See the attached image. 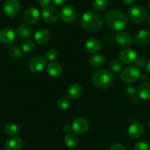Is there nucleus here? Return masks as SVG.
<instances>
[{
    "instance_id": "b1692460",
    "label": "nucleus",
    "mask_w": 150,
    "mask_h": 150,
    "mask_svg": "<svg viewBox=\"0 0 150 150\" xmlns=\"http://www.w3.org/2000/svg\"><path fill=\"white\" fill-rule=\"evenodd\" d=\"M104 57L100 54H96L90 59V64L93 67H100L104 64Z\"/></svg>"
},
{
    "instance_id": "f704fd0d",
    "label": "nucleus",
    "mask_w": 150,
    "mask_h": 150,
    "mask_svg": "<svg viewBox=\"0 0 150 150\" xmlns=\"http://www.w3.org/2000/svg\"><path fill=\"white\" fill-rule=\"evenodd\" d=\"M135 63V67H138V69L143 68V67H144V66L146 64L145 59H143V58L136 59Z\"/></svg>"
},
{
    "instance_id": "473e14b6",
    "label": "nucleus",
    "mask_w": 150,
    "mask_h": 150,
    "mask_svg": "<svg viewBox=\"0 0 150 150\" xmlns=\"http://www.w3.org/2000/svg\"><path fill=\"white\" fill-rule=\"evenodd\" d=\"M133 150H150V146L144 142H138L135 144Z\"/></svg>"
},
{
    "instance_id": "39448f33",
    "label": "nucleus",
    "mask_w": 150,
    "mask_h": 150,
    "mask_svg": "<svg viewBox=\"0 0 150 150\" xmlns=\"http://www.w3.org/2000/svg\"><path fill=\"white\" fill-rule=\"evenodd\" d=\"M141 77V72L137 67L130 65L121 71L120 79L125 83H131L136 81Z\"/></svg>"
},
{
    "instance_id": "20e7f679",
    "label": "nucleus",
    "mask_w": 150,
    "mask_h": 150,
    "mask_svg": "<svg viewBox=\"0 0 150 150\" xmlns=\"http://www.w3.org/2000/svg\"><path fill=\"white\" fill-rule=\"evenodd\" d=\"M148 13L143 6L136 4L132 6L128 10V17L134 23H141L147 18Z\"/></svg>"
},
{
    "instance_id": "79ce46f5",
    "label": "nucleus",
    "mask_w": 150,
    "mask_h": 150,
    "mask_svg": "<svg viewBox=\"0 0 150 150\" xmlns=\"http://www.w3.org/2000/svg\"><path fill=\"white\" fill-rule=\"evenodd\" d=\"M148 25H149V26L150 27V16H149V18H148Z\"/></svg>"
},
{
    "instance_id": "a19ab883",
    "label": "nucleus",
    "mask_w": 150,
    "mask_h": 150,
    "mask_svg": "<svg viewBox=\"0 0 150 150\" xmlns=\"http://www.w3.org/2000/svg\"><path fill=\"white\" fill-rule=\"evenodd\" d=\"M146 70L147 73L150 75V60L146 63Z\"/></svg>"
},
{
    "instance_id": "a211bd4d",
    "label": "nucleus",
    "mask_w": 150,
    "mask_h": 150,
    "mask_svg": "<svg viewBox=\"0 0 150 150\" xmlns=\"http://www.w3.org/2000/svg\"><path fill=\"white\" fill-rule=\"evenodd\" d=\"M85 48L90 54H96L101 48V42L96 38H89L85 41Z\"/></svg>"
},
{
    "instance_id": "1a4fd4ad",
    "label": "nucleus",
    "mask_w": 150,
    "mask_h": 150,
    "mask_svg": "<svg viewBox=\"0 0 150 150\" xmlns=\"http://www.w3.org/2000/svg\"><path fill=\"white\" fill-rule=\"evenodd\" d=\"M89 129V123L85 119L79 117L75 119L71 124V130L76 134H85Z\"/></svg>"
},
{
    "instance_id": "aec40b11",
    "label": "nucleus",
    "mask_w": 150,
    "mask_h": 150,
    "mask_svg": "<svg viewBox=\"0 0 150 150\" xmlns=\"http://www.w3.org/2000/svg\"><path fill=\"white\" fill-rule=\"evenodd\" d=\"M82 86L78 83H73L70 85L66 91L67 98L71 100H76L80 97L82 95Z\"/></svg>"
},
{
    "instance_id": "dca6fc26",
    "label": "nucleus",
    "mask_w": 150,
    "mask_h": 150,
    "mask_svg": "<svg viewBox=\"0 0 150 150\" xmlns=\"http://www.w3.org/2000/svg\"><path fill=\"white\" fill-rule=\"evenodd\" d=\"M16 40V32L11 28H4L0 30V42L4 44H11Z\"/></svg>"
},
{
    "instance_id": "412c9836",
    "label": "nucleus",
    "mask_w": 150,
    "mask_h": 150,
    "mask_svg": "<svg viewBox=\"0 0 150 150\" xmlns=\"http://www.w3.org/2000/svg\"><path fill=\"white\" fill-rule=\"evenodd\" d=\"M47 73L51 77H59L62 74L63 68L58 62H51L46 67Z\"/></svg>"
},
{
    "instance_id": "0eeeda50",
    "label": "nucleus",
    "mask_w": 150,
    "mask_h": 150,
    "mask_svg": "<svg viewBox=\"0 0 150 150\" xmlns=\"http://www.w3.org/2000/svg\"><path fill=\"white\" fill-rule=\"evenodd\" d=\"M41 17L46 23H54L58 20L59 13L56 8L48 6L43 8L41 11Z\"/></svg>"
},
{
    "instance_id": "f03ea898",
    "label": "nucleus",
    "mask_w": 150,
    "mask_h": 150,
    "mask_svg": "<svg viewBox=\"0 0 150 150\" xmlns=\"http://www.w3.org/2000/svg\"><path fill=\"white\" fill-rule=\"evenodd\" d=\"M103 23L102 17L98 13L92 10H88L84 13L81 18V24L88 32H97L102 27Z\"/></svg>"
},
{
    "instance_id": "f8f14e48",
    "label": "nucleus",
    "mask_w": 150,
    "mask_h": 150,
    "mask_svg": "<svg viewBox=\"0 0 150 150\" xmlns=\"http://www.w3.org/2000/svg\"><path fill=\"white\" fill-rule=\"evenodd\" d=\"M135 45L138 47H145L150 42V32L147 29L138 31L135 36Z\"/></svg>"
},
{
    "instance_id": "c9c22d12",
    "label": "nucleus",
    "mask_w": 150,
    "mask_h": 150,
    "mask_svg": "<svg viewBox=\"0 0 150 150\" xmlns=\"http://www.w3.org/2000/svg\"><path fill=\"white\" fill-rule=\"evenodd\" d=\"M109 150H126L125 146L121 144H114L110 147Z\"/></svg>"
},
{
    "instance_id": "2f4dec72",
    "label": "nucleus",
    "mask_w": 150,
    "mask_h": 150,
    "mask_svg": "<svg viewBox=\"0 0 150 150\" xmlns=\"http://www.w3.org/2000/svg\"><path fill=\"white\" fill-rule=\"evenodd\" d=\"M110 69L114 73H119L122 69V62L119 59H113L110 63Z\"/></svg>"
},
{
    "instance_id": "5701e85b",
    "label": "nucleus",
    "mask_w": 150,
    "mask_h": 150,
    "mask_svg": "<svg viewBox=\"0 0 150 150\" xmlns=\"http://www.w3.org/2000/svg\"><path fill=\"white\" fill-rule=\"evenodd\" d=\"M16 33L18 36L23 39H28L32 35V29L29 26L26 24L20 25L16 29Z\"/></svg>"
},
{
    "instance_id": "7ed1b4c3",
    "label": "nucleus",
    "mask_w": 150,
    "mask_h": 150,
    "mask_svg": "<svg viewBox=\"0 0 150 150\" xmlns=\"http://www.w3.org/2000/svg\"><path fill=\"white\" fill-rule=\"evenodd\" d=\"M91 81L94 86L101 89H108L113 81V75L108 70H96L91 76Z\"/></svg>"
},
{
    "instance_id": "e433bc0d",
    "label": "nucleus",
    "mask_w": 150,
    "mask_h": 150,
    "mask_svg": "<svg viewBox=\"0 0 150 150\" xmlns=\"http://www.w3.org/2000/svg\"><path fill=\"white\" fill-rule=\"evenodd\" d=\"M38 2L41 7L44 8L46 7H48L49 4L50 0H38Z\"/></svg>"
},
{
    "instance_id": "9b49d317",
    "label": "nucleus",
    "mask_w": 150,
    "mask_h": 150,
    "mask_svg": "<svg viewBox=\"0 0 150 150\" xmlns=\"http://www.w3.org/2000/svg\"><path fill=\"white\" fill-rule=\"evenodd\" d=\"M47 64L46 59L42 56H35L30 60L29 64V69L32 72H41L46 67Z\"/></svg>"
},
{
    "instance_id": "4c0bfd02",
    "label": "nucleus",
    "mask_w": 150,
    "mask_h": 150,
    "mask_svg": "<svg viewBox=\"0 0 150 150\" xmlns=\"http://www.w3.org/2000/svg\"><path fill=\"white\" fill-rule=\"evenodd\" d=\"M51 2L55 6H61L66 2V0H51Z\"/></svg>"
},
{
    "instance_id": "72a5a7b5",
    "label": "nucleus",
    "mask_w": 150,
    "mask_h": 150,
    "mask_svg": "<svg viewBox=\"0 0 150 150\" xmlns=\"http://www.w3.org/2000/svg\"><path fill=\"white\" fill-rule=\"evenodd\" d=\"M125 93L129 98H133L136 95V92H135V89L132 86H127L125 88Z\"/></svg>"
},
{
    "instance_id": "c756f323",
    "label": "nucleus",
    "mask_w": 150,
    "mask_h": 150,
    "mask_svg": "<svg viewBox=\"0 0 150 150\" xmlns=\"http://www.w3.org/2000/svg\"><path fill=\"white\" fill-rule=\"evenodd\" d=\"M58 56V51L55 48H49L46 51L44 54V58L46 59V61L53 62Z\"/></svg>"
},
{
    "instance_id": "9d476101",
    "label": "nucleus",
    "mask_w": 150,
    "mask_h": 150,
    "mask_svg": "<svg viewBox=\"0 0 150 150\" xmlns=\"http://www.w3.org/2000/svg\"><path fill=\"white\" fill-rule=\"evenodd\" d=\"M119 56L120 61L125 64H133L137 59L135 51L129 48H125L120 51Z\"/></svg>"
},
{
    "instance_id": "6ab92c4d",
    "label": "nucleus",
    "mask_w": 150,
    "mask_h": 150,
    "mask_svg": "<svg viewBox=\"0 0 150 150\" xmlns=\"http://www.w3.org/2000/svg\"><path fill=\"white\" fill-rule=\"evenodd\" d=\"M22 146V140L19 136H13L6 141L4 144L5 150H20Z\"/></svg>"
},
{
    "instance_id": "37998d69",
    "label": "nucleus",
    "mask_w": 150,
    "mask_h": 150,
    "mask_svg": "<svg viewBox=\"0 0 150 150\" xmlns=\"http://www.w3.org/2000/svg\"><path fill=\"white\" fill-rule=\"evenodd\" d=\"M148 7L150 10V0H149V1H148Z\"/></svg>"
},
{
    "instance_id": "2eb2a0df",
    "label": "nucleus",
    "mask_w": 150,
    "mask_h": 150,
    "mask_svg": "<svg viewBox=\"0 0 150 150\" xmlns=\"http://www.w3.org/2000/svg\"><path fill=\"white\" fill-rule=\"evenodd\" d=\"M40 18L39 10L35 7H29L24 13V21L28 24H33L38 21Z\"/></svg>"
},
{
    "instance_id": "58836bf2",
    "label": "nucleus",
    "mask_w": 150,
    "mask_h": 150,
    "mask_svg": "<svg viewBox=\"0 0 150 150\" xmlns=\"http://www.w3.org/2000/svg\"><path fill=\"white\" fill-rule=\"evenodd\" d=\"M63 131L65 132V133H69V132L71 131V130H71V126H69V125H65V126H63Z\"/></svg>"
},
{
    "instance_id": "c03bdc74",
    "label": "nucleus",
    "mask_w": 150,
    "mask_h": 150,
    "mask_svg": "<svg viewBox=\"0 0 150 150\" xmlns=\"http://www.w3.org/2000/svg\"><path fill=\"white\" fill-rule=\"evenodd\" d=\"M148 125H149V128H150V120H149V121Z\"/></svg>"
},
{
    "instance_id": "cd10ccee",
    "label": "nucleus",
    "mask_w": 150,
    "mask_h": 150,
    "mask_svg": "<svg viewBox=\"0 0 150 150\" xmlns=\"http://www.w3.org/2000/svg\"><path fill=\"white\" fill-rule=\"evenodd\" d=\"M4 131L7 135L16 136L19 133V128L16 124L13 122H8L4 126Z\"/></svg>"
},
{
    "instance_id": "6e6552de",
    "label": "nucleus",
    "mask_w": 150,
    "mask_h": 150,
    "mask_svg": "<svg viewBox=\"0 0 150 150\" xmlns=\"http://www.w3.org/2000/svg\"><path fill=\"white\" fill-rule=\"evenodd\" d=\"M60 18L61 20L66 23H71L75 20L76 16V12L72 5L63 6L60 10Z\"/></svg>"
},
{
    "instance_id": "f257e3e1",
    "label": "nucleus",
    "mask_w": 150,
    "mask_h": 150,
    "mask_svg": "<svg viewBox=\"0 0 150 150\" xmlns=\"http://www.w3.org/2000/svg\"><path fill=\"white\" fill-rule=\"evenodd\" d=\"M104 21L110 29L117 32H121L127 26L128 17L124 12L112 9L105 13Z\"/></svg>"
},
{
    "instance_id": "ddd939ff",
    "label": "nucleus",
    "mask_w": 150,
    "mask_h": 150,
    "mask_svg": "<svg viewBox=\"0 0 150 150\" xmlns=\"http://www.w3.org/2000/svg\"><path fill=\"white\" fill-rule=\"evenodd\" d=\"M115 40L119 46L123 48H127L132 43V38L130 34L123 31L119 32L116 34L115 36Z\"/></svg>"
},
{
    "instance_id": "423d86ee",
    "label": "nucleus",
    "mask_w": 150,
    "mask_h": 150,
    "mask_svg": "<svg viewBox=\"0 0 150 150\" xmlns=\"http://www.w3.org/2000/svg\"><path fill=\"white\" fill-rule=\"evenodd\" d=\"M3 13L7 16L13 18L19 13L20 10V4L18 0H7L2 7Z\"/></svg>"
},
{
    "instance_id": "7c9ffc66",
    "label": "nucleus",
    "mask_w": 150,
    "mask_h": 150,
    "mask_svg": "<svg viewBox=\"0 0 150 150\" xmlns=\"http://www.w3.org/2000/svg\"><path fill=\"white\" fill-rule=\"evenodd\" d=\"M22 51L24 53H29L33 50L34 48V42L31 40H24L22 42L21 45Z\"/></svg>"
},
{
    "instance_id": "a878e982",
    "label": "nucleus",
    "mask_w": 150,
    "mask_h": 150,
    "mask_svg": "<svg viewBox=\"0 0 150 150\" xmlns=\"http://www.w3.org/2000/svg\"><path fill=\"white\" fill-rule=\"evenodd\" d=\"M110 4L108 0H94L92 3V7L96 11L101 12L105 10Z\"/></svg>"
},
{
    "instance_id": "f3484780",
    "label": "nucleus",
    "mask_w": 150,
    "mask_h": 150,
    "mask_svg": "<svg viewBox=\"0 0 150 150\" xmlns=\"http://www.w3.org/2000/svg\"><path fill=\"white\" fill-rule=\"evenodd\" d=\"M34 39L35 42L38 45H44L50 39L49 31L44 28L38 29L34 35Z\"/></svg>"
},
{
    "instance_id": "ea45409f",
    "label": "nucleus",
    "mask_w": 150,
    "mask_h": 150,
    "mask_svg": "<svg viewBox=\"0 0 150 150\" xmlns=\"http://www.w3.org/2000/svg\"><path fill=\"white\" fill-rule=\"evenodd\" d=\"M135 0H123V2L124 4H126V5L129 6V5H132L134 2H135Z\"/></svg>"
},
{
    "instance_id": "c85d7f7f",
    "label": "nucleus",
    "mask_w": 150,
    "mask_h": 150,
    "mask_svg": "<svg viewBox=\"0 0 150 150\" xmlns=\"http://www.w3.org/2000/svg\"><path fill=\"white\" fill-rule=\"evenodd\" d=\"M57 106L61 111H65L70 106V100L66 97H61L57 101Z\"/></svg>"
},
{
    "instance_id": "bb28decb",
    "label": "nucleus",
    "mask_w": 150,
    "mask_h": 150,
    "mask_svg": "<svg viewBox=\"0 0 150 150\" xmlns=\"http://www.w3.org/2000/svg\"><path fill=\"white\" fill-rule=\"evenodd\" d=\"M9 54L13 58L20 59L23 57V51L18 45H13L9 48Z\"/></svg>"
},
{
    "instance_id": "4be33fe9",
    "label": "nucleus",
    "mask_w": 150,
    "mask_h": 150,
    "mask_svg": "<svg viewBox=\"0 0 150 150\" xmlns=\"http://www.w3.org/2000/svg\"><path fill=\"white\" fill-rule=\"evenodd\" d=\"M137 95L138 98L144 100H150V83H143L137 89Z\"/></svg>"
},
{
    "instance_id": "393cba45",
    "label": "nucleus",
    "mask_w": 150,
    "mask_h": 150,
    "mask_svg": "<svg viewBox=\"0 0 150 150\" xmlns=\"http://www.w3.org/2000/svg\"><path fill=\"white\" fill-rule=\"evenodd\" d=\"M64 142L67 147L74 148L78 144V138L74 133H69L65 136Z\"/></svg>"
},
{
    "instance_id": "4468645a",
    "label": "nucleus",
    "mask_w": 150,
    "mask_h": 150,
    "mask_svg": "<svg viewBox=\"0 0 150 150\" xmlns=\"http://www.w3.org/2000/svg\"><path fill=\"white\" fill-rule=\"evenodd\" d=\"M144 132V126L141 123L134 122L129 126L127 130L128 136L133 139H138L143 136Z\"/></svg>"
}]
</instances>
